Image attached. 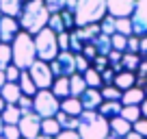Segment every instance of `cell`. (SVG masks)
<instances>
[{
	"instance_id": "1",
	"label": "cell",
	"mask_w": 147,
	"mask_h": 139,
	"mask_svg": "<svg viewBox=\"0 0 147 139\" xmlns=\"http://www.w3.org/2000/svg\"><path fill=\"white\" fill-rule=\"evenodd\" d=\"M48 20H50V11H48L43 0H26L18 15L20 28L28 35H32V37L48 26Z\"/></svg>"
},
{
	"instance_id": "2",
	"label": "cell",
	"mask_w": 147,
	"mask_h": 139,
	"mask_svg": "<svg viewBox=\"0 0 147 139\" xmlns=\"http://www.w3.org/2000/svg\"><path fill=\"white\" fill-rule=\"evenodd\" d=\"M108 15L106 0H80L74 9V22L76 26H89V24H100Z\"/></svg>"
},
{
	"instance_id": "3",
	"label": "cell",
	"mask_w": 147,
	"mask_h": 139,
	"mask_svg": "<svg viewBox=\"0 0 147 139\" xmlns=\"http://www.w3.org/2000/svg\"><path fill=\"white\" fill-rule=\"evenodd\" d=\"M78 130L80 139H106L110 133L108 120L102 117L97 111H82V115L78 117Z\"/></svg>"
},
{
	"instance_id": "4",
	"label": "cell",
	"mask_w": 147,
	"mask_h": 139,
	"mask_svg": "<svg viewBox=\"0 0 147 139\" xmlns=\"http://www.w3.org/2000/svg\"><path fill=\"white\" fill-rule=\"evenodd\" d=\"M11 52H13V65L18 70H28L37 61V50H35V37L28 33L20 31V35L11 44Z\"/></svg>"
},
{
	"instance_id": "5",
	"label": "cell",
	"mask_w": 147,
	"mask_h": 139,
	"mask_svg": "<svg viewBox=\"0 0 147 139\" xmlns=\"http://www.w3.org/2000/svg\"><path fill=\"white\" fill-rule=\"evenodd\" d=\"M35 50H37V59L39 61H46V63L54 61L56 55L61 52L56 33H52L48 26L43 28V31H39L35 35Z\"/></svg>"
},
{
	"instance_id": "6",
	"label": "cell",
	"mask_w": 147,
	"mask_h": 139,
	"mask_svg": "<svg viewBox=\"0 0 147 139\" xmlns=\"http://www.w3.org/2000/svg\"><path fill=\"white\" fill-rule=\"evenodd\" d=\"M59 111H61V100L50 89H41V91L35 93V98H32V113H37L41 120L56 117Z\"/></svg>"
},
{
	"instance_id": "7",
	"label": "cell",
	"mask_w": 147,
	"mask_h": 139,
	"mask_svg": "<svg viewBox=\"0 0 147 139\" xmlns=\"http://www.w3.org/2000/svg\"><path fill=\"white\" fill-rule=\"evenodd\" d=\"M28 74H30L32 83H35V87L39 89V91H41V89H52L54 74H52V70H50V63L37 59L35 63L28 67Z\"/></svg>"
},
{
	"instance_id": "8",
	"label": "cell",
	"mask_w": 147,
	"mask_h": 139,
	"mask_svg": "<svg viewBox=\"0 0 147 139\" xmlns=\"http://www.w3.org/2000/svg\"><path fill=\"white\" fill-rule=\"evenodd\" d=\"M50 70L54 78H69L76 74V55L71 52H59L54 61H50Z\"/></svg>"
},
{
	"instance_id": "9",
	"label": "cell",
	"mask_w": 147,
	"mask_h": 139,
	"mask_svg": "<svg viewBox=\"0 0 147 139\" xmlns=\"http://www.w3.org/2000/svg\"><path fill=\"white\" fill-rule=\"evenodd\" d=\"M18 128H20L22 139H37L41 135V117L37 115V113H32V111L24 113L20 124H18Z\"/></svg>"
},
{
	"instance_id": "10",
	"label": "cell",
	"mask_w": 147,
	"mask_h": 139,
	"mask_svg": "<svg viewBox=\"0 0 147 139\" xmlns=\"http://www.w3.org/2000/svg\"><path fill=\"white\" fill-rule=\"evenodd\" d=\"M130 22H132V35H136V37L147 35V0L136 2L132 15H130Z\"/></svg>"
},
{
	"instance_id": "11",
	"label": "cell",
	"mask_w": 147,
	"mask_h": 139,
	"mask_svg": "<svg viewBox=\"0 0 147 139\" xmlns=\"http://www.w3.org/2000/svg\"><path fill=\"white\" fill-rule=\"evenodd\" d=\"M20 22L18 18L11 15H2L0 18V44H13V39L20 35Z\"/></svg>"
},
{
	"instance_id": "12",
	"label": "cell",
	"mask_w": 147,
	"mask_h": 139,
	"mask_svg": "<svg viewBox=\"0 0 147 139\" xmlns=\"http://www.w3.org/2000/svg\"><path fill=\"white\" fill-rule=\"evenodd\" d=\"M138 0H106L108 15L113 18H130Z\"/></svg>"
},
{
	"instance_id": "13",
	"label": "cell",
	"mask_w": 147,
	"mask_h": 139,
	"mask_svg": "<svg viewBox=\"0 0 147 139\" xmlns=\"http://www.w3.org/2000/svg\"><path fill=\"white\" fill-rule=\"evenodd\" d=\"M102 102H104V98H102L100 89H87L80 96V104H82L84 111H97Z\"/></svg>"
},
{
	"instance_id": "14",
	"label": "cell",
	"mask_w": 147,
	"mask_h": 139,
	"mask_svg": "<svg viewBox=\"0 0 147 139\" xmlns=\"http://www.w3.org/2000/svg\"><path fill=\"white\" fill-rule=\"evenodd\" d=\"M121 109H123L121 100H104L100 104V109H97V113H100L102 117H106V120H113V117L121 115Z\"/></svg>"
},
{
	"instance_id": "15",
	"label": "cell",
	"mask_w": 147,
	"mask_h": 139,
	"mask_svg": "<svg viewBox=\"0 0 147 139\" xmlns=\"http://www.w3.org/2000/svg\"><path fill=\"white\" fill-rule=\"evenodd\" d=\"M115 85L117 89H119L121 93L123 91H128V89H132V87H136V72H119V74H115Z\"/></svg>"
},
{
	"instance_id": "16",
	"label": "cell",
	"mask_w": 147,
	"mask_h": 139,
	"mask_svg": "<svg viewBox=\"0 0 147 139\" xmlns=\"http://www.w3.org/2000/svg\"><path fill=\"white\" fill-rule=\"evenodd\" d=\"M143 100H145V91H143V87H132V89H128V91L121 93V104H123V107H130V104L141 107Z\"/></svg>"
},
{
	"instance_id": "17",
	"label": "cell",
	"mask_w": 147,
	"mask_h": 139,
	"mask_svg": "<svg viewBox=\"0 0 147 139\" xmlns=\"http://www.w3.org/2000/svg\"><path fill=\"white\" fill-rule=\"evenodd\" d=\"M108 128H110V135H115V137H119V139H123L128 133H132V124L125 122L121 115L108 120Z\"/></svg>"
},
{
	"instance_id": "18",
	"label": "cell",
	"mask_w": 147,
	"mask_h": 139,
	"mask_svg": "<svg viewBox=\"0 0 147 139\" xmlns=\"http://www.w3.org/2000/svg\"><path fill=\"white\" fill-rule=\"evenodd\" d=\"M74 33H76V37L80 39L82 44H93V39L100 35V24H89V26H76L74 28Z\"/></svg>"
},
{
	"instance_id": "19",
	"label": "cell",
	"mask_w": 147,
	"mask_h": 139,
	"mask_svg": "<svg viewBox=\"0 0 147 139\" xmlns=\"http://www.w3.org/2000/svg\"><path fill=\"white\" fill-rule=\"evenodd\" d=\"M22 109L18 107V104H5V111H2V122H5V126H18L20 120H22Z\"/></svg>"
},
{
	"instance_id": "20",
	"label": "cell",
	"mask_w": 147,
	"mask_h": 139,
	"mask_svg": "<svg viewBox=\"0 0 147 139\" xmlns=\"http://www.w3.org/2000/svg\"><path fill=\"white\" fill-rule=\"evenodd\" d=\"M20 96H22V89H20L18 83H7L0 91V98L5 100V104H18Z\"/></svg>"
},
{
	"instance_id": "21",
	"label": "cell",
	"mask_w": 147,
	"mask_h": 139,
	"mask_svg": "<svg viewBox=\"0 0 147 139\" xmlns=\"http://www.w3.org/2000/svg\"><path fill=\"white\" fill-rule=\"evenodd\" d=\"M61 111L63 113H67V115H71V117H80L82 115V104H80V98H65V100H61Z\"/></svg>"
},
{
	"instance_id": "22",
	"label": "cell",
	"mask_w": 147,
	"mask_h": 139,
	"mask_svg": "<svg viewBox=\"0 0 147 139\" xmlns=\"http://www.w3.org/2000/svg\"><path fill=\"white\" fill-rule=\"evenodd\" d=\"M87 89L89 87H87V83H84V76L82 74L76 72L74 76H69V96H71V98H80Z\"/></svg>"
},
{
	"instance_id": "23",
	"label": "cell",
	"mask_w": 147,
	"mask_h": 139,
	"mask_svg": "<svg viewBox=\"0 0 147 139\" xmlns=\"http://www.w3.org/2000/svg\"><path fill=\"white\" fill-rule=\"evenodd\" d=\"M18 85H20V89H22V96H30V98H35V93L39 91V89L35 87V83H32L30 74H28V70H22Z\"/></svg>"
},
{
	"instance_id": "24",
	"label": "cell",
	"mask_w": 147,
	"mask_h": 139,
	"mask_svg": "<svg viewBox=\"0 0 147 139\" xmlns=\"http://www.w3.org/2000/svg\"><path fill=\"white\" fill-rule=\"evenodd\" d=\"M24 2H26V0H0V11H2V15L18 18L22 7H24Z\"/></svg>"
},
{
	"instance_id": "25",
	"label": "cell",
	"mask_w": 147,
	"mask_h": 139,
	"mask_svg": "<svg viewBox=\"0 0 147 139\" xmlns=\"http://www.w3.org/2000/svg\"><path fill=\"white\" fill-rule=\"evenodd\" d=\"M52 93H54L59 100H65V98H69V78H54V83H52Z\"/></svg>"
},
{
	"instance_id": "26",
	"label": "cell",
	"mask_w": 147,
	"mask_h": 139,
	"mask_svg": "<svg viewBox=\"0 0 147 139\" xmlns=\"http://www.w3.org/2000/svg\"><path fill=\"white\" fill-rule=\"evenodd\" d=\"M93 46H95L97 55H102V57H108L110 52H113V42H110V37L108 35H102V33L93 39Z\"/></svg>"
},
{
	"instance_id": "27",
	"label": "cell",
	"mask_w": 147,
	"mask_h": 139,
	"mask_svg": "<svg viewBox=\"0 0 147 139\" xmlns=\"http://www.w3.org/2000/svg\"><path fill=\"white\" fill-rule=\"evenodd\" d=\"M56 122H59V126H61V130H78V117H71V115H67V113H63V111H59L56 113Z\"/></svg>"
},
{
	"instance_id": "28",
	"label": "cell",
	"mask_w": 147,
	"mask_h": 139,
	"mask_svg": "<svg viewBox=\"0 0 147 139\" xmlns=\"http://www.w3.org/2000/svg\"><path fill=\"white\" fill-rule=\"evenodd\" d=\"M82 76H84V83H87L89 89H102V87H104V83H102V74L97 72V70L89 67Z\"/></svg>"
},
{
	"instance_id": "29",
	"label": "cell",
	"mask_w": 147,
	"mask_h": 139,
	"mask_svg": "<svg viewBox=\"0 0 147 139\" xmlns=\"http://www.w3.org/2000/svg\"><path fill=\"white\" fill-rule=\"evenodd\" d=\"M41 135L54 139L56 135H61V126L56 122V117H48V120H41Z\"/></svg>"
},
{
	"instance_id": "30",
	"label": "cell",
	"mask_w": 147,
	"mask_h": 139,
	"mask_svg": "<svg viewBox=\"0 0 147 139\" xmlns=\"http://www.w3.org/2000/svg\"><path fill=\"white\" fill-rule=\"evenodd\" d=\"M141 57L138 55H130V52H123V57H121V67L125 70V72H136L138 65H141Z\"/></svg>"
},
{
	"instance_id": "31",
	"label": "cell",
	"mask_w": 147,
	"mask_h": 139,
	"mask_svg": "<svg viewBox=\"0 0 147 139\" xmlns=\"http://www.w3.org/2000/svg\"><path fill=\"white\" fill-rule=\"evenodd\" d=\"M13 63V52H11V44H0V70L5 72L9 65Z\"/></svg>"
},
{
	"instance_id": "32",
	"label": "cell",
	"mask_w": 147,
	"mask_h": 139,
	"mask_svg": "<svg viewBox=\"0 0 147 139\" xmlns=\"http://www.w3.org/2000/svg\"><path fill=\"white\" fill-rule=\"evenodd\" d=\"M100 31H102V35H108V37H113V35L117 33V18H113V15H106V18L100 22Z\"/></svg>"
},
{
	"instance_id": "33",
	"label": "cell",
	"mask_w": 147,
	"mask_h": 139,
	"mask_svg": "<svg viewBox=\"0 0 147 139\" xmlns=\"http://www.w3.org/2000/svg\"><path fill=\"white\" fill-rule=\"evenodd\" d=\"M121 117H123L125 122H130V124H134V122L141 120V107H134V104H130V107H123L121 109Z\"/></svg>"
},
{
	"instance_id": "34",
	"label": "cell",
	"mask_w": 147,
	"mask_h": 139,
	"mask_svg": "<svg viewBox=\"0 0 147 139\" xmlns=\"http://www.w3.org/2000/svg\"><path fill=\"white\" fill-rule=\"evenodd\" d=\"M48 28H50L52 33H56V35H61V33H67L65 31V24H63V18H61V13H52L50 20H48Z\"/></svg>"
},
{
	"instance_id": "35",
	"label": "cell",
	"mask_w": 147,
	"mask_h": 139,
	"mask_svg": "<svg viewBox=\"0 0 147 139\" xmlns=\"http://www.w3.org/2000/svg\"><path fill=\"white\" fill-rule=\"evenodd\" d=\"M117 35H123V37L132 35V22H130V18H117Z\"/></svg>"
},
{
	"instance_id": "36",
	"label": "cell",
	"mask_w": 147,
	"mask_h": 139,
	"mask_svg": "<svg viewBox=\"0 0 147 139\" xmlns=\"http://www.w3.org/2000/svg\"><path fill=\"white\" fill-rule=\"evenodd\" d=\"M102 98L104 100H121V91L115 87V85H108V87H102L100 89Z\"/></svg>"
},
{
	"instance_id": "37",
	"label": "cell",
	"mask_w": 147,
	"mask_h": 139,
	"mask_svg": "<svg viewBox=\"0 0 147 139\" xmlns=\"http://www.w3.org/2000/svg\"><path fill=\"white\" fill-rule=\"evenodd\" d=\"M43 2H46L50 15H52V13H61V11L67 9V0H43Z\"/></svg>"
},
{
	"instance_id": "38",
	"label": "cell",
	"mask_w": 147,
	"mask_h": 139,
	"mask_svg": "<svg viewBox=\"0 0 147 139\" xmlns=\"http://www.w3.org/2000/svg\"><path fill=\"white\" fill-rule=\"evenodd\" d=\"M110 42H113V50L117 52H125V44H128V37H123V35H113L110 37Z\"/></svg>"
},
{
	"instance_id": "39",
	"label": "cell",
	"mask_w": 147,
	"mask_h": 139,
	"mask_svg": "<svg viewBox=\"0 0 147 139\" xmlns=\"http://www.w3.org/2000/svg\"><path fill=\"white\" fill-rule=\"evenodd\" d=\"M20 74H22V70H18L13 63H11L9 67L5 70V78H7V83H18V80H20Z\"/></svg>"
},
{
	"instance_id": "40",
	"label": "cell",
	"mask_w": 147,
	"mask_h": 139,
	"mask_svg": "<svg viewBox=\"0 0 147 139\" xmlns=\"http://www.w3.org/2000/svg\"><path fill=\"white\" fill-rule=\"evenodd\" d=\"M91 67H93V70H97V72L102 74V72H104L106 67H110V65H108V57H102V55H97L95 59H93Z\"/></svg>"
},
{
	"instance_id": "41",
	"label": "cell",
	"mask_w": 147,
	"mask_h": 139,
	"mask_svg": "<svg viewBox=\"0 0 147 139\" xmlns=\"http://www.w3.org/2000/svg\"><path fill=\"white\" fill-rule=\"evenodd\" d=\"M61 18H63V24H65V31H74V28H76V22H74V13L71 11H61Z\"/></svg>"
},
{
	"instance_id": "42",
	"label": "cell",
	"mask_w": 147,
	"mask_h": 139,
	"mask_svg": "<svg viewBox=\"0 0 147 139\" xmlns=\"http://www.w3.org/2000/svg\"><path fill=\"white\" fill-rule=\"evenodd\" d=\"M132 130H134L136 135H141L143 139H147V120H145V117H141L138 122H134V124H132Z\"/></svg>"
},
{
	"instance_id": "43",
	"label": "cell",
	"mask_w": 147,
	"mask_h": 139,
	"mask_svg": "<svg viewBox=\"0 0 147 139\" xmlns=\"http://www.w3.org/2000/svg\"><path fill=\"white\" fill-rule=\"evenodd\" d=\"M138 42H141V37L130 35V37H128V44H125V52H130V55H138Z\"/></svg>"
},
{
	"instance_id": "44",
	"label": "cell",
	"mask_w": 147,
	"mask_h": 139,
	"mask_svg": "<svg viewBox=\"0 0 147 139\" xmlns=\"http://www.w3.org/2000/svg\"><path fill=\"white\" fill-rule=\"evenodd\" d=\"M18 107L22 109V113H30V111H32V98H30V96H20Z\"/></svg>"
},
{
	"instance_id": "45",
	"label": "cell",
	"mask_w": 147,
	"mask_h": 139,
	"mask_svg": "<svg viewBox=\"0 0 147 139\" xmlns=\"http://www.w3.org/2000/svg\"><path fill=\"white\" fill-rule=\"evenodd\" d=\"M89 67H91V63H89L82 55H76V72H78V74H84Z\"/></svg>"
},
{
	"instance_id": "46",
	"label": "cell",
	"mask_w": 147,
	"mask_h": 139,
	"mask_svg": "<svg viewBox=\"0 0 147 139\" xmlns=\"http://www.w3.org/2000/svg\"><path fill=\"white\" fill-rule=\"evenodd\" d=\"M82 57L89 61V63H93V59L97 57V50H95V46H93V44H84V48H82Z\"/></svg>"
},
{
	"instance_id": "47",
	"label": "cell",
	"mask_w": 147,
	"mask_h": 139,
	"mask_svg": "<svg viewBox=\"0 0 147 139\" xmlns=\"http://www.w3.org/2000/svg\"><path fill=\"white\" fill-rule=\"evenodd\" d=\"M2 137H5V139H22V135H20V128H18V126H5Z\"/></svg>"
},
{
	"instance_id": "48",
	"label": "cell",
	"mask_w": 147,
	"mask_h": 139,
	"mask_svg": "<svg viewBox=\"0 0 147 139\" xmlns=\"http://www.w3.org/2000/svg\"><path fill=\"white\" fill-rule=\"evenodd\" d=\"M102 83H104V87H108V85L115 83V70L113 67H106L104 72H102Z\"/></svg>"
},
{
	"instance_id": "49",
	"label": "cell",
	"mask_w": 147,
	"mask_h": 139,
	"mask_svg": "<svg viewBox=\"0 0 147 139\" xmlns=\"http://www.w3.org/2000/svg\"><path fill=\"white\" fill-rule=\"evenodd\" d=\"M56 39H59L61 52H69V33H61V35H56Z\"/></svg>"
},
{
	"instance_id": "50",
	"label": "cell",
	"mask_w": 147,
	"mask_h": 139,
	"mask_svg": "<svg viewBox=\"0 0 147 139\" xmlns=\"http://www.w3.org/2000/svg\"><path fill=\"white\" fill-rule=\"evenodd\" d=\"M54 139H80V135L76 130H61V135H56Z\"/></svg>"
},
{
	"instance_id": "51",
	"label": "cell",
	"mask_w": 147,
	"mask_h": 139,
	"mask_svg": "<svg viewBox=\"0 0 147 139\" xmlns=\"http://www.w3.org/2000/svg\"><path fill=\"white\" fill-rule=\"evenodd\" d=\"M138 57H141V59H147V35L141 37V42H138Z\"/></svg>"
},
{
	"instance_id": "52",
	"label": "cell",
	"mask_w": 147,
	"mask_h": 139,
	"mask_svg": "<svg viewBox=\"0 0 147 139\" xmlns=\"http://www.w3.org/2000/svg\"><path fill=\"white\" fill-rule=\"evenodd\" d=\"M121 57H123V52L113 50V52L108 55V65H117V63H121Z\"/></svg>"
},
{
	"instance_id": "53",
	"label": "cell",
	"mask_w": 147,
	"mask_h": 139,
	"mask_svg": "<svg viewBox=\"0 0 147 139\" xmlns=\"http://www.w3.org/2000/svg\"><path fill=\"white\" fill-rule=\"evenodd\" d=\"M78 2H80V0H67V11H71V13H74V9H76Z\"/></svg>"
},
{
	"instance_id": "54",
	"label": "cell",
	"mask_w": 147,
	"mask_h": 139,
	"mask_svg": "<svg viewBox=\"0 0 147 139\" xmlns=\"http://www.w3.org/2000/svg\"><path fill=\"white\" fill-rule=\"evenodd\" d=\"M141 115H143V117L147 120V98L143 100V104H141Z\"/></svg>"
},
{
	"instance_id": "55",
	"label": "cell",
	"mask_w": 147,
	"mask_h": 139,
	"mask_svg": "<svg viewBox=\"0 0 147 139\" xmlns=\"http://www.w3.org/2000/svg\"><path fill=\"white\" fill-rule=\"evenodd\" d=\"M7 85V78H5V72L0 70V91H2V87Z\"/></svg>"
},
{
	"instance_id": "56",
	"label": "cell",
	"mask_w": 147,
	"mask_h": 139,
	"mask_svg": "<svg viewBox=\"0 0 147 139\" xmlns=\"http://www.w3.org/2000/svg\"><path fill=\"white\" fill-rule=\"evenodd\" d=\"M123 139H143V137H141V135H136V133L132 130V133H128V135H125Z\"/></svg>"
},
{
	"instance_id": "57",
	"label": "cell",
	"mask_w": 147,
	"mask_h": 139,
	"mask_svg": "<svg viewBox=\"0 0 147 139\" xmlns=\"http://www.w3.org/2000/svg\"><path fill=\"white\" fill-rule=\"evenodd\" d=\"M2 111H5V100L0 98V115H2Z\"/></svg>"
},
{
	"instance_id": "58",
	"label": "cell",
	"mask_w": 147,
	"mask_h": 139,
	"mask_svg": "<svg viewBox=\"0 0 147 139\" xmlns=\"http://www.w3.org/2000/svg\"><path fill=\"white\" fill-rule=\"evenodd\" d=\"M2 130H5V122H2V117H0V135H2Z\"/></svg>"
},
{
	"instance_id": "59",
	"label": "cell",
	"mask_w": 147,
	"mask_h": 139,
	"mask_svg": "<svg viewBox=\"0 0 147 139\" xmlns=\"http://www.w3.org/2000/svg\"><path fill=\"white\" fill-rule=\"evenodd\" d=\"M37 139H52V137H46V135H39Z\"/></svg>"
},
{
	"instance_id": "60",
	"label": "cell",
	"mask_w": 147,
	"mask_h": 139,
	"mask_svg": "<svg viewBox=\"0 0 147 139\" xmlns=\"http://www.w3.org/2000/svg\"><path fill=\"white\" fill-rule=\"evenodd\" d=\"M106 139H119V137H115V135H110V133H108V137H106Z\"/></svg>"
},
{
	"instance_id": "61",
	"label": "cell",
	"mask_w": 147,
	"mask_h": 139,
	"mask_svg": "<svg viewBox=\"0 0 147 139\" xmlns=\"http://www.w3.org/2000/svg\"><path fill=\"white\" fill-rule=\"evenodd\" d=\"M143 91H145V98H147V85H145V87H143Z\"/></svg>"
},
{
	"instance_id": "62",
	"label": "cell",
	"mask_w": 147,
	"mask_h": 139,
	"mask_svg": "<svg viewBox=\"0 0 147 139\" xmlns=\"http://www.w3.org/2000/svg\"><path fill=\"white\" fill-rule=\"evenodd\" d=\"M0 18H2V11H0Z\"/></svg>"
},
{
	"instance_id": "63",
	"label": "cell",
	"mask_w": 147,
	"mask_h": 139,
	"mask_svg": "<svg viewBox=\"0 0 147 139\" xmlns=\"http://www.w3.org/2000/svg\"><path fill=\"white\" fill-rule=\"evenodd\" d=\"M0 139H5V137H2V135H0Z\"/></svg>"
}]
</instances>
